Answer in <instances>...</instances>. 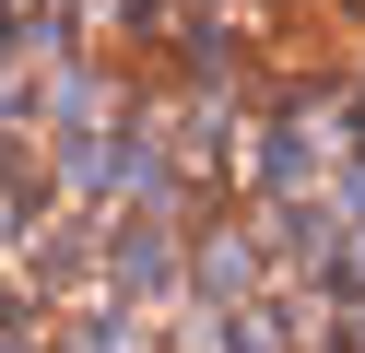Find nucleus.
<instances>
[{
  "mask_svg": "<svg viewBox=\"0 0 365 353\" xmlns=\"http://www.w3.org/2000/svg\"><path fill=\"white\" fill-rule=\"evenodd\" d=\"M0 353H365V0H0Z\"/></svg>",
  "mask_w": 365,
  "mask_h": 353,
  "instance_id": "nucleus-1",
  "label": "nucleus"
}]
</instances>
